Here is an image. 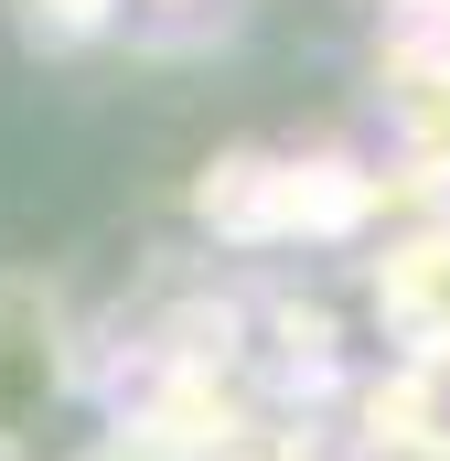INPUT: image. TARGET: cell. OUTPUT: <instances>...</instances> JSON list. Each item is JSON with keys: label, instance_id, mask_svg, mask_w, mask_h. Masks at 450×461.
<instances>
[{"label": "cell", "instance_id": "obj_1", "mask_svg": "<svg viewBox=\"0 0 450 461\" xmlns=\"http://www.w3.org/2000/svg\"><path fill=\"white\" fill-rule=\"evenodd\" d=\"M54 397V333L32 312H0V440L32 429V408Z\"/></svg>", "mask_w": 450, "mask_h": 461}]
</instances>
